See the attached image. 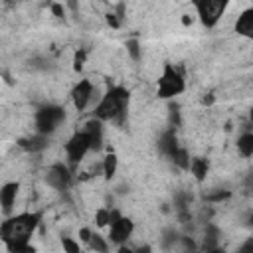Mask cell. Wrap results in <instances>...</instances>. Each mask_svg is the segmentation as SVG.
<instances>
[{
	"label": "cell",
	"instance_id": "17",
	"mask_svg": "<svg viewBox=\"0 0 253 253\" xmlns=\"http://www.w3.org/2000/svg\"><path fill=\"white\" fill-rule=\"evenodd\" d=\"M101 166H103V174H105V178L111 180V178L117 174V168H119V158H117V154H115L113 150H109V152L105 154Z\"/></svg>",
	"mask_w": 253,
	"mask_h": 253
},
{
	"label": "cell",
	"instance_id": "3",
	"mask_svg": "<svg viewBox=\"0 0 253 253\" xmlns=\"http://www.w3.org/2000/svg\"><path fill=\"white\" fill-rule=\"evenodd\" d=\"M65 121V109L59 105H45L36 111L34 123H36V132L49 136L61 123Z\"/></svg>",
	"mask_w": 253,
	"mask_h": 253
},
{
	"label": "cell",
	"instance_id": "34",
	"mask_svg": "<svg viewBox=\"0 0 253 253\" xmlns=\"http://www.w3.org/2000/svg\"><path fill=\"white\" fill-rule=\"evenodd\" d=\"M213 99H215V97H213L211 93H208V95L202 99V103H204V105H211V103H213Z\"/></svg>",
	"mask_w": 253,
	"mask_h": 253
},
{
	"label": "cell",
	"instance_id": "18",
	"mask_svg": "<svg viewBox=\"0 0 253 253\" xmlns=\"http://www.w3.org/2000/svg\"><path fill=\"white\" fill-rule=\"evenodd\" d=\"M237 150L241 152V156L249 158L253 154V132L245 130L239 138H237Z\"/></svg>",
	"mask_w": 253,
	"mask_h": 253
},
{
	"label": "cell",
	"instance_id": "1",
	"mask_svg": "<svg viewBox=\"0 0 253 253\" xmlns=\"http://www.w3.org/2000/svg\"><path fill=\"white\" fill-rule=\"evenodd\" d=\"M128 99L130 93L128 89L121 87V85H113L107 89V93L101 97V101L97 103L95 111H93V119L97 121H113L119 126L125 125L126 121V109H128Z\"/></svg>",
	"mask_w": 253,
	"mask_h": 253
},
{
	"label": "cell",
	"instance_id": "20",
	"mask_svg": "<svg viewBox=\"0 0 253 253\" xmlns=\"http://www.w3.org/2000/svg\"><path fill=\"white\" fill-rule=\"evenodd\" d=\"M8 253H36V247L30 241H14V243H6Z\"/></svg>",
	"mask_w": 253,
	"mask_h": 253
},
{
	"label": "cell",
	"instance_id": "21",
	"mask_svg": "<svg viewBox=\"0 0 253 253\" xmlns=\"http://www.w3.org/2000/svg\"><path fill=\"white\" fill-rule=\"evenodd\" d=\"M170 160H172L178 168H182V170H188V166H190V154H188V150H186V148H182V146L178 148V152H176Z\"/></svg>",
	"mask_w": 253,
	"mask_h": 253
},
{
	"label": "cell",
	"instance_id": "27",
	"mask_svg": "<svg viewBox=\"0 0 253 253\" xmlns=\"http://www.w3.org/2000/svg\"><path fill=\"white\" fill-rule=\"evenodd\" d=\"M178 239H180V235L174 229H166L164 231V237H162V245L164 247H172L174 243H178Z\"/></svg>",
	"mask_w": 253,
	"mask_h": 253
},
{
	"label": "cell",
	"instance_id": "14",
	"mask_svg": "<svg viewBox=\"0 0 253 253\" xmlns=\"http://www.w3.org/2000/svg\"><path fill=\"white\" fill-rule=\"evenodd\" d=\"M219 247V229L211 223L206 225V235H204V243H202V253H215Z\"/></svg>",
	"mask_w": 253,
	"mask_h": 253
},
{
	"label": "cell",
	"instance_id": "25",
	"mask_svg": "<svg viewBox=\"0 0 253 253\" xmlns=\"http://www.w3.org/2000/svg\"><path fill=\"white\" fill-rule=\"evenodd\" d=\"M85 59H87V49L79 47V49L73 53V69H75V71H81L83 65H85Z\"/></svg>",
	"mask_w": 253,
	"mask_h": 253
},
{
	"label": "cell",
	"instance_id": "33",
	"mask_svg": "<svg viewBox=\"0 0 253 253\" xmlns=\"http://www.w3.org/2000/svg\"><path fill=\"white\" fill-rule=\"evenodd\" d=\"M134 253H152V249L150 245H140L138 249H134Z\"/></svg>",
	"mask_w": 253,
	"mask_h": 253
},
{
	"label": "cell",
	"instance_id": "30",
	"mask_svg": "<svg viewBox=\"0 0 253 253\" xmlns=\"http://www.w3.org/2000/svg\"><path fill=\"white\" fill-rule=\"evenodd\" d=\"M91 235H93V231H91L89 227H81V229H79V239H81L83 243H89Z\"/></svg>",
	"mask_w": 253,
	"mask_h": 253
},
{
	"label": "cell",
	"instance_id": "29",
	"mask_svg": "<svg viewBox=\"0 0 253 253\" xmlns=\"http://www.w3.org/2000/svg\"><path fill=\"white\" fill-rule=\"evenodd\" d=\"M237 253H253V239L249 237V239H245L243 241V245L237 249Z\"/></svg>",
	"mask_w": 253,
	"mask_h": 253
},
{
	"label": "cell",
	"instance_id": "15",
	"mask_svg": "<svg viewBox=\"0 0 253 253\" xmlns=\"http://www.w3.org/2000/svg\"><path fill=\"white\" fill-rule=\"evenodd\" d=\"M235 32L245 38H253V8H247L245 12H241V16H237Z\"/></svg>",
	"mask_w": 253,
	"mask_h": 253
},
{
	"label": "cell",
	"instance_id": "31",
	"mask_svg": "<svg viewBox=\"0 0 253 253\" xmlns=\"http://www.w3.org/2000/svg\"><path fill=\"white\" fill-rule=\"evenodd\" d=\"M170 121H172L174 125H178V123H180V113H178V107H176V105H172V107H170Z\"/></svg>",
	"mask_w": 253,
	"mask_h": 253
},
{
	"label": "cell",
	"instance_id": "22",
	"mask_svg": "<svg viewBox=\"0 0 253 253\" xmlns=\"http://www.w3.org/2000/svg\"><path fill=\"white\" fill-rule=\"evenodd\" d=\"M229 198H231V192H229V190H215V192L204 196V200L210 202V204H219V202L229 200Z\"/></svg>",
	"mask_w": 253,
	"mask_h": 253
},
{
	"label": "cell",
	"instance_id": "11",
	"mask_svg": "<svg viewBox=\"0 0 253 253\" xmlns=\"http://www.w3.org/2000/svg\"><path fill=\"white\" fill-rule=\"evenodd\" d=\"M178 148H180V144H178V138H176V132L172 130V128H168V130H164L162 134H160V138H158V150L164 154V156H168V158H172L176 152H178Z\"/></svg>",
	"mask_w": 253,
	"mask_h": 253
},
{
	"label": "cell",
	"instance_id": "12",
	"mask_svg": "<svg viewBox=\"0 0 253 253\" xmlns=\"http://www.w3.org/2000/svg\"><path fill=\"white\" fill-rule=\"evenodd\" d=\"M20 192V184L18 182H6L2 188H0V206H2V211H12V206L16 202V196Z\"/></svg>",
	"mask_w": 253,
	"mask_h": 253
},
{
	"label": "cell",
	"instance_id": "28",
	"mask_svg": "<svg viewBox=\"0 0 253 253\" xmlns=\"http://www.w3.org/2000/svg\"><path fill=\"white\" fill-rule=\"evenodd\" d=\"M105 20H107V24H109L111 28H115V30H117V28H121V18H119L117 14H113V12H109V14L105 16Z\"/></svg>",
	"mask_w": 253,
	"mask_h": 253
},
{
	"label": "cell",
	"instance_id": "2",
	"mask_svg": "<svg viewBox=\"0 0 253 253\" xmlns=\"http://www.w3.org/2000/svg\"><path fill=\"white\" fill-rule=\"evenodd\" d=\"M42 213L38 211H22L18 215H12L0 223V239L4 241V245L14 241H30V235L36 231Z\"/></svg>",
	"mask_w": 253,
	"mask_h": 253
},
{
	"label": "cell",
	"instance_id": "8",
	"mask_svg": "<svg viewBox=\"0 0 253 253\" xmlns=\"http://www.w3.org/2000/svg\"><path fill=\"white\" fill-rule=\"evenodd\" d=\"M45 182L47 186H51L53 190H67L71 184V168L63 162H55L47 168L45 172Z\"/></svg>",
	"mask_w": 253,
	"mask_h": 253
},
{
	"label": "cell",
	"instance_id": "10",
	"mask_svg": "<svg viewBox=\"0 0 253 253\" xmlns=\"http://www.w3.org/2000/svg\"><path fill=\"white\" fill-rule=\"evenodd\" d=\"M83 132H85L87 138H89L91 150H101V148H103V123H101V121H97V119L87 121Z\"/></svg>",
	"mask_w": 253,
	"mask_h": 253
},
{
	"label": "cell",
	"instance_id": "24",
	"mask_svg": "<svg viewBox=\"0 0 253 253\" xmlns=\"http://www.w3.org/2000/svg\"><path fill=\"white\" fill-rule=\"evenodd\" d=\"M95 223H97L99 227L109 225V223H111V210H109V208H99V210L95 211Z\"/></svg>",
	"mask_w": 253,
	"mask_h": 253
},
{
	"label": "cell",
	"instance_id": "35",
	"mask_svg": "<svg viewBox=\"0 0 253 253\" xmlns=\"http://www.w3.org/2000/svg\"><path fill=\"white\" fill-rule=\"evenodd\" d=\"M119 253H134V249H130L126 245H119Z\"/></svg>",
	"mask_w": 253,
	"mask_h": 253
},
{
	"label": "cell",
	"instance_id": "7",
	"mask_svg": "<svg viewBox=\"0 0 253 253\" xmlns=\"http://www.w3.org/2000/svg\"><path fill=\"white\" fill-rule=\"evenodd\" d=\"M91 150V144H89V138L83 130H77L67 142H65V154H67V166H77L85 154Z\"/></svg>",
	"mask_w": 253,
	"mask_h": 253
},
{
	"label": "cell",
	"instance_id": "19",
	"mask_svg": "<svg viewBox=\"0 0 253 253\" xmlns=\"http://www.w3.org/2000/svg\"><path fill=\"white\" fill-rule=\"evenodd\" d=\"M89 247L95 251V253H109V241L99 235V233H93L91 239H89Z\"/></svg>",
	"mask_w": 253,
	"mask_h": 253
},
{
	"label": "cell",
	"instance_id": "16",
	"mask_svg": "<svg viewBox=\"0 0 253 253\" xmlns=\"http://www.w3.org/2000/svg\"><path fill=\"white\" fill-rule=\"evenodd\" d=\"M188 170L192 172V176H194L198 182H204L206 176H208V170H210V162H208V158H202V156L192 158Z\"/></svg>",
	"mask_w": 253,
	"mask_h": 253
},
{
	"label": "cell",
	"instance_id": "5",
	"mask_svg": "<svg viewBox=\"0 0 253 253\" xmlns=\"http://www.w3.org/2000/svg\"><path fill=\"white\" fill-rule=\"evenodd\" d=\"M194 8H196V14H198L200 22L206 28H213L219 22V18L223 16V12L227 8V2L225 0H196Z\"/></svg>",
	"mask_w": 253,
	"mask_h": 253
},
{
	"label": "cell",
	"instance_id": "36",
	"mask_svg": "<svg viewBox=\"0 0 253 253\" xmlns=\"http://www.w3.org/2000/svg\"><path fill=\"white\" fill-rule=\"evenodd\" d=\"M182 24H184V26H190V24H192V18L184 16V18H182Z\"/></svg>",
	"mask_w": 253,
	"mask_h": 253
},
{
	"label": "cell",
	"instance_id": "32",
	"mask_svg": "<svg viewBox=\"0 0 253 253\" xmlns=\"http://www.w3.org/2000/svg\"><path fill=\"white\" fill-rule=\"evenodd\" d=\"M51 10H53L55 16H59V18L63 16V6L61 4H51Z\"/></svg>",
	"mask_w": 253,
	"mask_h": 253
},
{
	"label": "cell",
	"instance_id": "13",
	"mask_svg": "<svg viewBox=\"0 0 253 253\" xmlns=\"http://www.w3.org/2000/svg\"><path fill=\"white\" fill-rule=\"evenodd\" d=\"M18 144H20V148H24L26 152H42V150H45L47 148V144H49V138L47 136H43V134H32V136H28V138H20L18 140Z\"/></svg>",
	"mask_w": 253,
	"mask_h": 253
},
{
	"label": "cell",
	"instance_id": "6",
	"mask_svg": "<svg viewBox=\"0 0 253 253\" xmlns=\"http://www.w3.org/2000/svg\"><path fill=\"white\" fill-rule=\"evenodd\" d=\"M111 231H109V239L111 243H117V245H125L126 239L132 235L134 231V221L130 217H125L121 215L117 210H111V223H109Z\"/></svg>",
	"mask_w": 253,
	"mask_h": 253
},
{
	"label": "cell",
	"instance_id": "23",
	"mask_svg": "<svg viewBox=\"0 0 253 253\" xmlns=\"http://www.w3.org/2000/svg\"><path fill=\"white\" fill-rule=\"evenodd\" d=\"M61 247H63V253H83L81 251V245L73 237H69V235H63L61 237Z\"/></svg>",
	"mask_w": 253,
	"mask_h": 253
},
{
	"label": "cell",
	"instance_id": "26",
	"mask_svg": "<svg viewBox=\"0 0 253 253\" xmlns=\"http://www.w3.org/2000/svg\"><path fill=\"white\" fill-rule=\"evenodd\" d=\"M126 51H128V55H130L134 61H138V59H140V55H142L138 40H128V42H126Z\"/></svg>",
	"mask_w": 253,
	"mask_h": 253
},
{
	"label": "cell",
	"instance_id": "37",
	"mask_svg": "<svg viewBox=\"0 0 253 253\" xmlns=\"http://www.w3.org/2000/svg\"><path fill=\"white\" fill-rule=\"evenodd\" d=\"M215 253H225V251H223V249H217V251H215Z\"/></svg>",
	"mask_w": 253,
	"mask_h": 253
},
{
	"label": "cell",
	"instance_id": "9",
	"mask_svg": "<svg viewBox=\"0 0 253 253\" xmlns=\"http://www.w3.org/2000/svg\"><path fill=\"white\" fill-rule=\"evenodd\" d=\"M93 91H95V87H93V83L89 79H81L79 83H75V87L71 89L73 107L77 111H85L89 101H91V97H93Z\"/></svg>",
	"mask_w": 253,
	"mask_h": 253
},
{
	"label": "cell",
	"instance_id": "4",
	"mask_svg": "<svg viewBox=\"0 0 253 253\" xmlns=\"http://www.w3.org/2000/svg\"><path fill=\"white\" fill-rule=\"evenodd\" d=\"M184 89H186V81H184L182 73L172 63H164L162 75L158 79V97L172 99V97L184 93Z\"/></svg>",
	"mask_w": 253,
	"mask_h": 253
}]
</instances>
